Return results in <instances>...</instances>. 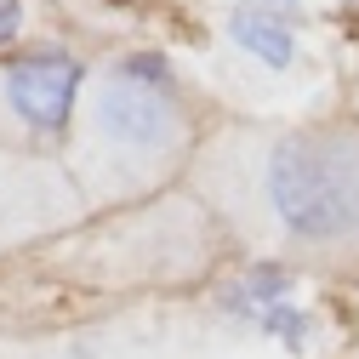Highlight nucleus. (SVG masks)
Instances as JSON below:
<instances>
[{
    "label": "nucleus",
    "mask_w": 359,
    "mask_h": 359,
    "mask_svg": "<svg viewBox=\"0 0 359 359\" xmlns=\"http://www.w3.org/2000/svg\"><path fill=\"white\" fill-rule=\"evenodd\" d=\"M217 171L262 262L359 274V120L257 126Z\"/></svg>",
    "instance_id": "f257e3e1"
},
{
    "label": "nucleus",
    "mask_w": 359,
    "mask_h": 359,
    "mask_svg": "<svg viewBox=\"0 0 359 359\" xmlns=\"http://www.w3.org/2000/svg\"><path fill=\"white\" fill-rule=\"evenodd\" d=\"M86 137L114 171H137V177H149L154 165H165L183 149L189 103H183L177 74L165 69V57H154V52L114 57L97 74L92 97H86Z\"/></svg>",
    "instance_id": "f03ea898"
},
{
    "label": "nucleus",
    "mask_w": 359,
    "mask_h": 359,
    "mask_svg": "<svg viewBox=\"0 0 359 359\" xmlns=\"http://www.w3.org/2000/svg\"><path fill=\"white\" fill-rule=\"evenodd\" d=\"M86 97V69L74 52L40 46L0 69V103L34 143H63Z\"/></svg>",
    "instance_id": "7ed1b4c3"
},
{
    "label": "nucleus",
    "mask_w": 359,
    "mask_h": 359,
    "mask_svg": "<svg viewBox=\"0 0 359 359\" xmlns=\"http://www.w3.org/2000/svg\"><path fill=\"white\" fill-rule=\"evenodd\" d=\"M222 313H234L240 325H251L262 342H274V348H291L302 353L313 342V331H320V313H313L302 280H297V268L285 262H245L240 274L222 285Z\"/></svg>",
    "instance_id": "20e7f679"
},
{
    "label": "nucleus",
    "mask_w": 359,
    "mask_h": 359,
    "mask_svg": "<svg viewBox=\"0 0 359 359\" xmlns=\"http://www.w3.org/2000/svg\"><path fill=\"white\" fill-rule=\"evenodd\" d=\"M222 46L262 80H291L308 63V0H229Z\"/></svg>",
    "instance_id": "39448f33"
},
{
    "label": "nucleus",
    "mask_w": 359,
    "mask_h": 359,
    "mask_svg": "<svg viewBox=\"0 0 359 359\" xmlns=\"http://www.w3.org/2000/svg\"><path fill=\"white\" fill-rule=\"evenodd\" d=\"M23 34V0H0V52Z\"/></svg>",
    "instance_id": "423d86ee"
},
{
    "label": "nucleus",
    "mask_w": 359,
    "mask_h": 359,
    "mask_svg": "<svg viewBox=\"0 0 359 359\" xmlns=\"http://www.w3.org/2000/svg\"><path fill=\"white\" fill-rule=\"evenodd\" d=\"M353 109H359V80H353Z\"/></svg>",
    "instance_id": "0eeeda50"
}]
</instances>
